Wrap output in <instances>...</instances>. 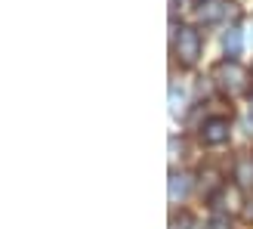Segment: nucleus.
Wrapping results in <instances>:
<instances>
[{"instance_id":"nucleus-1","label":"nucleus","mask_w":253,"mask_h":229,"mask_svg":"<svg viewBox=\"0 0 253 229\" xmlns=\"http://www.w3.org/2000/svg\"><path fill=\"white\" fill-rule=\"evenodd\" d=\"M213 81L219 84L222 93L238 96V93H244L250 87V71L244 65H238V59H225V62H219V65L213 68Z\"/></svg>"},{"instance_id":"nucleus-2","label":"nucleus","mask_w":253,"mask_h":229,"mask_svg":"<svg viewBox=\"0 0 253 229\" xmlns=\"http://www.w3.org/2000/svg\"><path fill=\"white\" fill-rule=\"evenodd\" d=\"M173 53H176V59H179L182 65H195L198 56H201V34L195 28H188V25L176 28V34H173Z\"/></svg>"},{"instance_id":"nucleus-3","label":"nucleus","mask_w":253,"mask_h":229,"mask_svg":"<svg viewBox=\"0 0 253 229\" xmlns=\"http://www.w3.org/2000/svg\"><path fill=\"white\" fill-rule=\"evenodd\" d=\"M201 143L207 146H222L229 143V121L225 118H210L201 124Z\"/></svg>"},{"instance_id":"nucleus-4","label":"nucleus","mask_w":253,"mask_h":229,"mask_svg":"<svg viewBox=\"0 0 253 229\" xmlns=\"http://www.w3.org/2000/svg\"><path fill=\"white\" fill-rule=\"evenodd\" d=\"M229 12V3L225 0H201V9H198V19L201 22H216Z\"/></svg>"},{"instance_id":"nucleus-5","label":"nucleus","mask_w":253,"mask_h":229,"mask_svg":"<svg viewBox=\"0 0 253 229\" xmlns=\"http://www.w3.org/2000/svg\"><path fill=\"white\" fill-rule=\"evenodd\" d=\"M235 180L241 189H250L253 186V155H241L235 161Z\"/></svg>"},{"instance_id":"nucleus-6","label":"nucleus","mask_w":253,"mask_h":229,"mask_svg":"<svg viewBox=\"0 0 253 229\" xmlns=\"http://www.w3.org/2000/svg\"><path fill=\"white\" fill-rule=\"evenodd\" d=\"M188 189H192V176L188 173H173L170 176V201L173 205H179V201L188 195Z\"/></svg>"},{"instance_id":"nucleus-7","label":"nucleus","mask_w":253,"mask_h":229,"mask_svg":"<svg viewBox=\"0 0 253 229\" xmlns=\"http://www.w3.org/2000/svg\"><path fill=\"white\" fill-rule=\"evenodd\" d=\"M241 47H244V37H241V28H229L222 34V50H225V56L235 59V56H241Z\"/></svg>"},{"instance_id":"nucleus-8","label":"nucleus","mask_w":253,"mask_h":229,"mask_svg":"<svg viewBox=\"0 0 253 229\" xmlns=\"http://www.w3.org/2000/svg\"><path fill=\"white\" fill-rule=\"evenodd\" d=\"M225 226H229V217H216V220H213L207 229H225Z\"/></svg>"},{"instance_id":"nucleus-9","label":"nucleus","mask_w":253,"mask_h":229,"mask_svg":"<svg viewBox=\"0 0 253 229\" xmlns=\"http://www.w3.org/2000/svg\"><path fill=\"white\" fill-rule=\"evenodd\" d=\"M244 217H247V220H250V223H253V198H250V201H247V208H244Z\"/></svg>"},{"instance_id":"nucleus-10","label":"nucleus","mask_w":253,"mask_h":229,"mask_svg":"<svg viewBox=\"0 0 253 229\" xmlns=\"http://www.w3.org/2000/svg\"><path fill=\"white\" fill-rule=\"evenodd\" d=\"M250 112H253V93H250Z\"/></svg>"}]
</instances>
